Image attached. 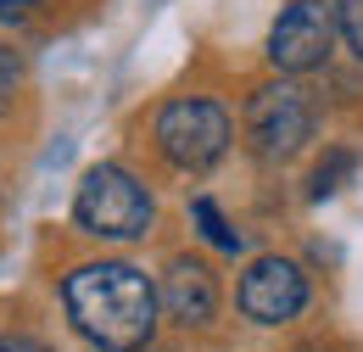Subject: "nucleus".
<instances>
[{
	"instance_id": "1",
	"label": "nucleus",
	"mask_w": 363,
	"mask_h": 352,
	"mask_svg": "<svg viewBox=\"0 0 363 352\" xmlns=\"http://www.w3.org/2000/svg\"><path fill=\"white\" fill-rule=\"evenodd\" d=\"M62 308L95 352H145L162 324V297L145 268L123 258L79 263L62 274Z\"/></svg>"
},
{
	"instance_id": "2",
	"label": "nucleus",
	"mask_w": 363,
	"mask_h": 352,
	"mask_svg": "<svg viewBox=\"0 0 363 352\" xmlns=\"http://www.w3.org/2000/svg\"><path fill=\"white\" fill-rule=\"evenodd\" d=\"M151 140H157V151H162L168 168L207 174V168L224 163L229 145H235V118H229L224 101H213V95H174V101L157 106Z\"/></svg>"
},
{
	"instance_id": "3",
	"label": "nucleus",
	"mask_w": 363,
	"mask_h": 352,
	"mask_svg": "<svg viewBox=\"0 0 363 352\" xmlns=\"http://www.w3.org/2000/svg\"><path fill=\"white\" fill-rule=\"evenodd\" d=\"M73 224L95 241H145L157 224V202L129 168L95 163L73 190Z\"/></svg>"
},
{
	"instance_id": "4",
	"label": "nucleus",
	"mask_w": 363,
	"mask_h": 352,
	"mask_svg": "<svg viewBox=\"0 0 363 352\" xmlns=\"http://www.w3.org/2000/svg\"><path fill=\"white\" fill-rule=\"evenodd\" d=\"M240 123H246V145H252L257 163H291V157H302L313 145L318 101L296 79L279 73V79H269V84H257L246 95V118Z\"/></svg>"
},
{
	"instance_id": "5",
	"label": "nucleus",
	"mask_w": 363,
	"mask_h": 352,
	"mask_svg": "<svg viewBox=\"0 0 363 352\" xmlns=\"http://www.w3.org/2000/svg\"><path fill=\"white\" fill-rule=\"evenodd\" d=\"M335 40H341V28H335V0H285L279 17H274V28H269L263 56H269L274 73L308 79L318 67H330Z\"/></svg>"
},
{
	"instance_id": "6",
	"label": "nucleus",
	"mask_w": 363,
	"mask_h": 352,
	"mask_svg": "<svg viewBox=\"0 0 363 352\" xmlns=\"http://www.w3.org/2000/svg\"><path fill=\"white\" fill-rule=\"evenodd\" d=\"M308 297H313V285H308V268L296 263V258H252L246 274L235 280V308L246 313L252 324H263V330H279V324H291L296 313L308 308Z\"/></svg>"
},
{
	"instance_id": "7",
	"label": "nucleus",
	"mask_w": 363,
	"mask_h": 352,
	"mask_svg": "<svg viewBox=\"0 0 363 352\" xmlns=\"http://www.w3.org/2000/svg\"><path fill=\"white\" fill-rule=\"evenodd\" d=\"M157 297H162V313L179 324V330H207L218 308H224V285H218V274L213 263H201V258H168L162 268V280H157Z\"/></svg>"
},
{
	"instance_id": "8",
	"label": "nucleus",
	"mask_w": 363,
	"mask_h": 352,
	"mask_svg": "<svg viewBox=\"0 0 363 352\" xmlns=\"http://www.w3.org/2000/svg\"><path fill=\"white\" fill-rule=\"evenodd\" d=\"M190 219H196V229H201V241H207V246H218L224 258L246 252V235L218 213V202H213V196H196V202H190Z\"/></svg>"
},
{
	"instance_id": "9",
	"label": "nucleus",
	"mask_w": 363,
	"mask_h": 352,
	"mask_svg": "<svg viewBox=\"0 0 363 352\" xmlns=\"http://www.w3.org/2000/svg\"><path fill=\"white\" fill-rule=\"evenodd\" d=\"M352 174H358V151H347V145H330V157H324L313 174H308V202L335 196V190H341V179H352Z\"/></svg>"
},
{
	"instance_id": "10",
	"label": "nucleus",
	"mask_w": 363,
	"mask_h": 352,
	"mask_svg": "<svg viewBox=\"0 0 363 352\" xmlns=\"http://www.w3.org/2000/svg\"><path fill=\"white\" fill-rule=\"evenodd\" d=\"M335 28L352 50V62L363 67V0H335Z\"/></svg>"
},
{
	"instance_id": "11",
	"label": "nucleus",
	"mask_w": 363,
	"mask_h": 352,
	"mask_svg": "<svg viewBox=\"0 0 363 352\" xmlns=\"http://www.w3.org/2000/svg\"><path fill=\"white\" fill-rule=\"evenodd\" d=\"M17 84H23V62H17V50H6V45H0V112L11 106Z\"/></svg>"
},
{
	"instance_id": "12",
	"label": "nucleus",
	"mask_w": 363,
	"mask_h": 352,
	"mask_svg": "<svg viewBox=\"0 0 363 352\" xmlns=\"http://www.w3.org/2000/svg\"><path fill=\"white\" fill-rule=\"evenodd\" d=\"M45 0H0V23H28Z\"/></svg>"
},
{
	"instance_id": "13",
	"label": "nucleus",
	"mask_w": 363,
	"mask_h": 352,
	"mask_svg": "<svg viewBox=\"0 0 363 352\" xmlns=\"http://www.w3.org/2000/svg\"><path fill=\"white\" fill-rule=\"evenodd\" d=\"M0 352H50V347L34 336H0Z\"/></svg>"
}]
</instances>
